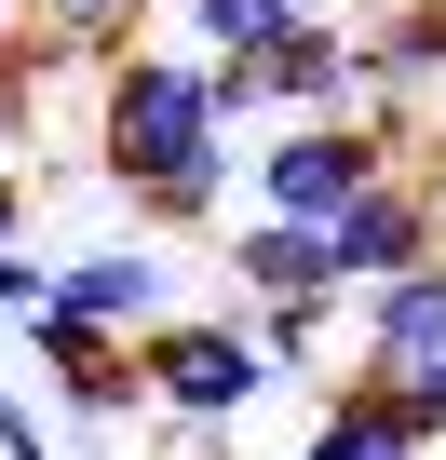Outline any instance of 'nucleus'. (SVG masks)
<instances>
[{
    "mask_svg": "<svg viewBox=\"0 0 446 460\" xmlns=\"http://www.w3.org/2000/svg\"><path fill=\"white\" fill-rule=\"evenodd\" d=\"M271 109H284V122L365 109V14H298V28L271 41Z\"/></svg>",
    "mask_w": 446,
    "mask_h": 460,
    "instance_id": "obj_4",
    "label": "nucleus"
},
{
    "mask_svg": "<svg viewBox=\"0 0 446 460\" xmlns=\"http://www.w3.org/2000/svg\"><path fill=\"white\" fill-rule=\"evenodd\" d=\"M136 366H149V420H203V433L258 420V406H271V379H284L244 298H231V312H162V325L136 339Z\"/></svg>",
    "mask_w": 446,
    "mask_h": 460,
    "instance_id": "obj_2",
    "label": "nucleus"
},
{
    "mask_svg": "<svg viewBox=\"0 0 446 460\" xmlns=\"http://www.w3.org/2000/svg\"><path fill=\"white\" fill-rule=\"evenodd\" d=\"M95 176H122V203L149 230H203L231 203L244 149H231V109H216V55L203 41H122L95 68Z\"/></svg>",
    "mask_w": 446,
    "mask_h": 460,
    "instance_id": "obj_1",
    "label": "nucleus"
},
{
    "mask_svg": "<svg viewBox=\"0 0 446 460\" xmlns=\"http://www.w3.org/2000/svg\"><path fill=\"white\" fill-rule=\"evenodd\" d=\"M244 312H258V339H271L284 379H325L338 366V298H244Z\"/></svg>",
    "mask_w": 446,
    "mask_h": 460,
    "instance_id": "obj_9",
    "label": "nucleus"
},
{
    "mask_svg": "<svg viewBox=\"0 0 446 460\" xmlns=\"http://www.w3.org/2000/svg\"><path fill=\"white\" fill-rule=\"evenodd\" d=\"M0 447H14V460H55V447H41V406H28L14 379H0Z\"/></svg>",
    "mask_w": 446,
    "mask_h": 460,
    "instance_id": "obj_11",
    "label": "nucleus"
},
{
    "mask_svg": "<svg viewBox=\"0 0 446 460\" xmlns=\"http://www.w3.org/2000/svg\"><path fill=\"white\" fill-rule=\"evenodd\" d=\"M406 460H433V447H406Z\"/></svg>",
    "mask_w": 446,
    "mask_h": 460,
    "instance_id": "obj_15",
    "label": "nucleus"
},
{
    "mask_svg": "<svg viewBox=\"0 0 446 460\" xmlns=\"http://www.w3.org/2000/svg\"><path fill=\"white\" fill-rule=\"evenodd\" d=\"M406 149L379 136V109H338V122H284L271 149H244V203L258 217H338L352 190H379Z\"/></svg>",
    "mask_w": 446,
    "mask_h": 460,
    "instance_id": "obj_3",
    "label": "nucleus"
},
{
    "mask_svg": "<svg viewBox=\"0 0 446 460\" xmlns=\"http://www.w3.org/2000/svg\"><path fill=\"white\" fill-rule=\"evenodd\" d=\"M162 271H176L162 244H82V258H55V312H82V325H109V339H149V325L176 312Z\"/></svg>",
    "mask_w": 446,
    "mask_h": 460,
    "instance_id": "obj_5",
    "label": "nucleus"
},
{
    "mask_svg": "<svg viewBox=\"0 0 446 460\" xmlns=\"http://www.w3.org/2000/svg\"><path fill=\"white\" fill-rule=\"evenodd\" d=\"M28 203H41V190H28L14 163H0V244H28Z\"/></svg>",
    "mask_w": 446,
    "mask_h": 460,
    "instance_id": "obj_12",
    "label": "nucleus"
},
{
    "mask_svg": "<svg viewBox=\"0 0 446 460\" xmlns=\"http://www.w3.org/2000/svg\"><path fill=\"white\" fill-rule=\"evenodd\" d=\"M433 136H446V95H433Z\"/></svg>",
    "mask_w": 446,
    "mask_h": 460,
    "instance_id": "obj_14",
    "label": "nucleus"
},
{
    "mask_svg": "<svg viewBox=\"0 0 446 460\" xmlns=\"http://www.w3.org/2000/svg\"><path fill=\"white\" fill-rule=\"evenodd\" d=\"M0 55H28V0H0Z\"/></svg>",
    "mask_w": 446,
    "mask_h": 460,
    "instance_id": "obj_13",
    "label": "nucleus"
},
{
    "mask_svg": "<svg viewBox=\"0 0 446 460\" xmlns=\"http://www.w3.org/2000/svg\"><path fill=\"white\" fill-rule=\"evenodd\" d=\"M28 339H41L68 420H149V366H136V339H109V325H82V312H41Z\"/></svg>",
    "mask_w": 446,
    "mask_h": 460,
    "instance_id": "obj_6",
    "label": "nucleus"
},
{
    "mask_svg": "<svg viewBox=\"0 0 446 460\" xmlns=\"http://www.w3.org/2000/svg\"><path fill=\"white\" fill-rule=\"evenodd\" d=\"M0 312H14V325H41V312H55V258L0 244Z\"/></svg>",
    "mask_w": 446,
    "mask_h": 460,
    "instance_id": "obj_10",
    "label": "nucleus"
},
{
    "mask_svg": "<svg viewBox=\"0 0 446 460\" xmlns=\"http://www.w3.org/2000/svg\"><path fill=\"white\" fill-rule=\"evenodd\" d=\"M176 14V41H203V55H271L284 28H298V0H162Z\"/></svg>",
    "mask_w": 446,
    "mask_h": 460,
    "instance_id": "obj_8",
    "label": "nucleus"
},
{
    "mask_svg": "<svg viewBox=\"0 0 446 460\" xmlns=\"http://www.w3.org/2000/svg\"><path fill=\"white\" fill-rule=\"evenodd\" d=\"M231 298H352L325 217H231Z\"/></svg>",
    "mask_w": 446,
    "mask_h": 460,
    "instance_id": "obj_7",
    "label": "nucleus"
}]
</instances>
